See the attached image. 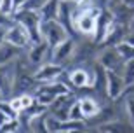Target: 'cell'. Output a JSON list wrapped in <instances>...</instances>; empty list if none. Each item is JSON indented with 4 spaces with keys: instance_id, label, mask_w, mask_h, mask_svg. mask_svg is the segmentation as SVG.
<instances>
[{
    "instance_id": "obj_1",
    "label": "cell",
    "mask_w": 134,
    "mask_h": 133,
    "mask_svg": "<svg viewBox=\"0 0 134 133\" xmlns=\"http://www.w3.org/2000/svg\"><path fill=\"white\" fill-rule=\"evenodd\" d=\"M38 30H40V35H42L44 42L49 44L51 49H54V47H58L59 44H63L66 39H71L70 33L65 30V26L61 25L58 19L42 21L40 26H38Z\"/></svg>"
},
{
    "instance_id": "obj_2",
    "label": "cell",
    "mask_w": 134,
    "mask_h": 133,
    "mask_svg": "<svg viewBox=\"0 0 134 133\" xmlns=\"http://www.w3.org/2000/svg\"><path fill=\"white\" fill-rule=\"evenodd\" d=\"M68 93H73V91H70L63 82L54 81V82H49V84H40L33 95H35V100H37L38 104L45 105V107L49 109V105L52 104L58 96H61V95H68Z\"/></svg>"
},
{
    "instance_id": "obj_3",
    "label": "cell",
    "mask_w": 134,
    "mask_h": 133,
    "mask_svg": "<svg viewBox=\"0 0 134 133\" xmlns=\"http://www.w3.org/2000/svg\"><path fill=\"white\" fill-rule=\"evenodd\" d=\"M98 63L104 70H110V72L122 74V70H124V60H122L117 47H104L101 54L98 56Z\"/></svg>"
},
{
    "instance_id": "obj_4",
    "label": "cell",
    "mask_w": 134,
    "mask_h": 133,
    "mask_svg": "<svg viewBox=\"0 0 134 133\" xmlns=\"http://www.w3.org/2000/svg\"><path fill=\"white\" fill-rule=\"evenodd\" d=\"M75 95L73 93H68V95H61L58 98L49 105L47 109V112L51 116H54L56 119H59V121H68V114H70V109L71 105L75 104Z\"/></svg>"
},
{
    "instance_id": "obj_5",
    "label": "cell",
    "mask_w": 134,
    "mask_h": 133,
    "mask_svg": "<svg viewBox=\"0 0 134 133\" xmlns=\"http://www.w3.org/2000/svg\"><path fill=\"white\" fill-rule=\"evenodd\" d=\"M5 42L19 47V49H25V47H30L31 40H30V33L28 30L25 28L23 25L16 23L14 26H10L7 32H5Z\"/></svg>"
},
{
    "instance_id": "obj_6",
    "label": "cell",
    "mask_w": 134,
    "mask_h": 133,
    "mask_svg": "<svg viewBox=\"0 0 134 133\" xmlns=\"http://www.w3.org/2000/svg\"><path fill=\"white\" fill-rule=\"evenodd\" d=\"M125 82L122 74H117V72H110L106 70V95H108V100H119L120 96L125 95Z\"/></svg>"
},
{
    "instance_id": "obj_7",
    "label": "cell",
    "mask_w": 134,
    "mask_h": 133,
    "mask_svg": "<svg viewBox=\"0 0 134 133\" xmlns=\"http://www.w3.org/2000/svg\"><path fill=\"white\" fill-rule=\"evenodd\" d=\"M51 47L47 42H38V44H31L30 51H28V61L31 65L37 67H42L44 63H51Z\"/></svg>"
},
{
    "instance_id": "obj_8",
    "label": "cell",
    "mask_w": 134,
    "mask_h": 133,
    "mask_svg": "<svg viewBox=\"0 0 134 133\" xmlns=\"http://www.w3.org/2000/svg\"><path fill=\"white\" fill-rule=\"evenodd\" d=\"M73 53H75V42L73 39H66L63 44H59L58 47L51 51V63H56V65H63L71 61L73 58Z\"/></svg>"
},
{
    "instance_id": "obj_9",
    "label": "cell",
    "mask_w": 134,
    "mask_h": 133,
    "mask_svg": "<svg viewBox=\"0 0 134 133\" xmlns=\"http://www.w3.org/2000/svg\"><path fill=\"white\" fill-rule=\"evenodd\" d=\"M12 18H14L16 23L23 25L26 30H28V32H35V30H38L40 23H42V18H40L38 11L26 9V7H23L19 12H16Z\"/></svg>"
},
{
    "instance_id": "obj_10",
    "label": "cell",
    "mask_w": 134,
    "mask_h": 133,
    "mask_svg": "<svg viewBox=\"0 0 134 133\" xmlns=\"http://www.w3.org/2000/svg\"><path fill=\"white\" fill-rule=\"evenodd\" d=\"M65 72V67L56 63H44L42 67H38V70L35 72V79L38 84H49L59 79V75Z\"/></svg>"
},
{
    "instance_id": "obj_11",
    "label": "cell",
    "mask_w": 134,
    "mask_h": 133,
    "mask_svg": "<svg viewBox=\"0 0 134 133\" xmlns=\"http://www.w3.org/2000/svg\"><path fill=\"white\" fill-rule=\"evenodd\" d=\"M96 25H98V19H94V18L91 14H87V12H82V14L77 18L73 28H75L77 33H82V35H85V37H89V35L96 33Z\"/></svg>"
},
{
    "instance_id": "obj_12",
    "label": "cell",
    "mask_w": 134,
    "mask_h": 133,
    "mask_svg": "<svg viewBox=\"0 0 134 133\" xmlns=\"http://www.w3.org/2000/svg\"><path fill=\"white\" fill-rule=\"evenodd\" d=\"M14 75H16V61L0 67V89L4 91L5 98H7V95H10V91H12Z\"/></svg>"
},
{
    "instance_id": "obj_13",
    "label": "cell",
    "mask_w": 134,
    "mask_h": 133,
    "mask_svg": "<svg viewBox=\"0 0 134 133\" xmlns=\"http://www.w3.org/2000/svg\"><path fill=\"white\" fill-rule=\"evenodd\" d=\"M79 102H80V109H82L84 121L96 117V116L99 114L101 107H103L101 102L98 98H94V96H82V98H79Z\"/></svg>"
},
{
    "instance_id": "obj_14",
    "label": "cell",
    "mask_w": 134,
    "mask_h": 133,
    "mask_svg": "<svg viewBox=\"0 0 134 133\" xmlns=\"http://www.w3.org/2000/svg\"><path fill=\"white\" fill-rule=\"evenodd\" d=\"M96 46L92 42H84L80 46H75V53H73V61H80V63H87L89 60L94 58L96 54Z\"/></svg>"
},
{
    "instance_id": "obj_15",
    "label": "cell",
    "mask_w": 134,
    "mask_h": 133,
    "mask_svg": "<svg viewBox=\"0 0 134 133\" xmlns=\"http://www.w3.org/2000/svg\"><path fill=\"white\" fill-rule=\"evenodd\" d=\"M21 56V49L16 47V46L5 42V44L0 46V67L4 65H9V63H14L16 60Z\"/></svg>"
},
{
    "instance_id": "obj_16",
    "label": "cell",
    "mask_w": 134,
    "mask_h": 133,
    "mask_svg": "<svg viewBox=\"0 0 134 133\" xmlns=\"http://www.w3.org/2000/svg\"><path fill=\"white\" fill-rule=\"evenodd\" d=\"M101 128L106 133H134V126L131 121H122V119H115L110 123L103 124Z\"/></svg>"
},
{
    "instance_id": "obj_17",
    "label": "cell",
    "mask_w": 134,
    "mask_h": 133,
    "mask_svg": "<svg viewBox=\"0 0 134 133\" xmlns=\"http://www.w3.org/2000/svg\"><path fill=\"white\" fill-rule=\"evenodd\" d=\"M70 82L73 86V89L87 88L89 86V72L87 68H75L70 72Z\"/></svg>"
},
{
    "instance_id": "obj_18",
    "label": "cell",
    "mask_w": 134,
    "mask_h": 133,
    "mask_svg": "<svg viewBox=\"0 0 134 133\" xmlns=\"http://www.w3.org/2000/svg\"><path fill=\"white\" fill-rule=\"evenodd\" d=\"M59 0H49L47 4L38 11L42 21H51V19H58V14H59Z\"/></svg>"
},
{
    "instance_id": "obj_19",
    "label": "cell",
    "mask_w": 134,
    "mask_h": 133,
    "mask_svg": "<svg viewBox=\"0 0 134 133\" xmlns=\"http://www.w3.org/2000/svg\"><path fill=\"white\" fill-rule=\"evenodd\" d=\"M122 77H124L125 88H131V86H134V60H131V61H125V63H124Z\"/></svg>"
},
{
    "instance_id": "obj_20",
    "label": "cell",
    "mask_w": 134,
    "mask_h": 133,
    "mask_svg": "<svg viewBox=\"0 0 134 133\" xmlns=\"http://www.w3.org/2000/svg\"><path fill=\"white\" fill-rule=\"evenodd\" d=\"M30 130L33 133H51L49 130H47V126H45V114L31 119L30 121Z\"/></svg>"
},
{
    "instance_id": "obj_21",
    "label": "cell",
    "mask_w": 134,
    "mask_h": 133,
    "mask_svg": "<svg viewBox=\"0 0 134 133\" xmlns=\"http://www.w3.org/2000/svg\"><path fill=\"white\" fill-rule=\"evenodd\" d=\"M117 49H119L120 56H122V60L125 61H131V60H134V46L127 44V42H122V44L117 46Z\"/></svg>"
},
{
    "instance_id": "obj_22",
    "label": "cell",
    "mask_w": 134,
    "mask_h": 133,
    "mask_svg": "<svg viewBox=\"0 0 134 133\" xmlns=\"http://www.w3.org/2000/svg\"><path fill=\"white\" fill-rule=\"evenodd\" d=\"M68 121H73V123H82V121H84V116H82V109H80L79 98L75 100V104L71 105V109H70Z\"/></svg>"
},
{
    "instance_id": "obj_23",
    "label": "cell",
    "mask_w": 134,
    "mask_h": 133,
    "mask_svg": "<svg viewBox=\"0 0 134 133\" xmlns=\"http://www.w3.org/2000/svg\"><path fill=\"white\" fill-rule=\"evenodd\" d=\"M0 110H2L4 114H7V117H9V119H18V116H19V114L16 112L14 109L10 107L9 100H4V102H0Z\"/></svg>"
},
{
    "instance_id": "obj_24",
    "label": "cell",
    "mask_w": 134,
    "mask_h": 133,
    "mask_svg": "<svg viewBox=\"0 0 134 133\" xmlns=\"http://www.w3.org/2000/svg\"><path fill=\"white\" fill-rule=\"evenodd\" d=\"M125 112H127L129 121L132 123V126H134V95H131L129 98L125 100Z\"/></svg>"
},
{
    "instance_id": "obj_25",
    "label": "cell",
    "mask_w": 134,
    "mask_h": 133,
    "mask_svg": "<svg viewBox=\"0 0 134 133\" xmlns=\"http://www.w3.org/2000/svg\"><path fill=\"white\" fill-rule=\"evenodd\" d=\"M19 100H21V105H23V110H25V109H30L31 105L37 102V100H35V95H31V93L19 95Z\"/></svg>"
},
{
    "instance_id": "obj_26",
    "label": "cell",
    "mask_w": 134,
    "mask_h": 133,
    "mask_svg": "<svg viewBox=\"0 0 134 133\" xmlns=\"http://www.w3.org/2000/svg\"><path fill=\"white\" fill-rule=\"evenodd\" d=\"M47 2H49V0H26L25 7L26 9H33V11H40Z\"/></svg>"
},
{
    "instance_id": "obj_27",
    "label": "cell",
    "mask_w": 134,
    "mask_h": 133,
    "mask_svg": "<svg viewBox=\"0 0 134 133\" xmlns=\"http://www.w3.org/2000/svg\"><path fill=\"white\" fill-rule=\"evenodd\" d=\"M12 4H14V0H0V12L12 16Z\"/></svg>"
},
{
    "instance_id": "obj_28",
    "label": "cell",
    "mask_w": 134,
    "mask_h": 133,
    "mask_svg": "<svg viewBox=\"0 0 134 133\" xmlns=\"http://www.w3.org/2000/svg\"><path fill=\"white\" fill-rule=\"evenodd\" d=\"M9 104H10V107L14 109L16 112L19 114L21 110H23V105H21V100H19V96H14V98H9Z\"/></svg>"
},
{
    "instance_id": "obj_29",
    "label": "cell",
    "mask_w": 134,
    "mask_h": 133,
    "mask_svg": "<svg viewBox=\"0 0 134 133\" xmlns=\"http://www.w3.org/2000/svg\"><path fill=\"white\" fill-rule=\"evenodd\" d=\"M124 42H127V44L134 46V32H129V33L125 35V40H124Z\"/></svg>"
},
{
    "instance_id": "obj_30",
    "label": "cell",
    "mask_w": 134,
    "mask_h": 133,
    "mask_svg": "<svg viewBox=\"0 0 134 133\" xmlns=\"http://www.w3.org/2000/svg\"><path fill=\"white\" fill-rule=\"evenodd\" d=\"M7 121H10V119L7 117V114H4L2 110H0V128H2V126H4V124L7 123Z\"/></svg>"
},
{
    "instance_id": "obj_31",
    "label": "cell",
    "mask_w": 134,
    "mask_h": 133,
    "mask_svg": "<svg viewBox=\"0 0 134 133\" xmlns=\"http://www.w3.org/2000/svg\"><path fill=\"white\" fill-rule=\"evenodd\" d=\"M84 133H106L103 128H87L84 130Z\"/></svg>"
},
{
    "instance_id": "obj_32",
    "label": "cell",
    "mask_w": 134,
    "mask_h": 133,
    "mask_svg": "<svg viewBox=\"0 0 134 133\" xmlns=\"http://www.w3.org/2000/svg\"><path fill=\"white\" fill-rule=\"evenodd\" d=\"M2 44H5V30L0 28V46Z\"/></svg>"
},
{
    "instance_id": "obj_33",
    "label": "cell",
    "mask_w": 134,
    "mask_h": 133,
    "mask_svg": "<svg viewBox=\"0 0 134 133\" xmlns=\"http://www.w3.org/2000/svg\"><path fill=\"white\" fill-rule=\"evenodd\" d=\"M71 2H73L75 5H82L84 2H87V0H71Z\"/></svg>"
},
{
    "instance_id": "obj_34",
    "label": "cell",
    "mask_w": 134,
    "mask_h": 133,
    "mask_svg": "<svg viewBox=\"0 0 134 133\" xmlns=\"http://www.w3.org/2000/svg\"><path fill=\"white\" fill-rule=\"evenodd\" d=\"M4 100H7V98H5V95H4V91H2V89H0V102H4Z\"/></svg>"
},
{
    "instance_id": "obj_35",
    "label": "cell",
    "mask_w": 134,
    "mask_h": 133,
    "mask_svg": "<svg viewBox=\"0 0 134 133\" xmlns=\"http://www.w3.org/2000/svg\"><path fill=\"white\" fill-rule=\"evenodd\" d=\"M56 133H68L66 130H61V131H56Z\"/></svg>"
},
{
    "instance_id": "obj_36",
    "label": "cell",
    "mask_w": 134,
    "mask_h": 133,
    "mask_svg": "<svg viewBox=\"0 0 134 133\" xmlns=\"http://www.w3.org/2000/svg\"><path fill=\"white\" fill-rule=\"evenodd\" d=\"M25 133H33V131H31V130H25Z\"/></svg>"
},
{
    "instance_id": "obj_37",
    "label": "cell",
    "mask_w": 134,
    "mask_h": 133,
    "mask_svg": "<svg viewBox=\"0 0 134 133\" xmlns=\"http://www.w3.org/2000/svg\"><path fill=\"white\" fill-rule=\"evenodd\" d=\"M12 133H21V128H19V130H18V131H12Z\"/></svg>"
},
{
    "instance_id": "obj_38",
    "label": "cell",
    "mask_w": 134,
    "mask_h": 133,
    "mask_svg": "<svg viewBox=\"0 0 134 133\" xmlns=\"http://www.w3.org/2000/svg\"><path fill=\"white\" fill-rule=\"evenodd\" d=\"M59 2H71V0H59Z\"/></svg>"
},
{
    "instance_id": "obj_39",
    "label": "cell",
    "mask_w": 134,
    "mask_h": 133,
    "mask_svg": "<svg viewBox=\"0 0 134 133\" xmlns=\"http://www.w3.org/2000/svg\"><path fill=\"white\" fill-rule=\"evenodd\" d=\"M131 88H134V86H131Z\"/></svg>"
}]
</instances>
